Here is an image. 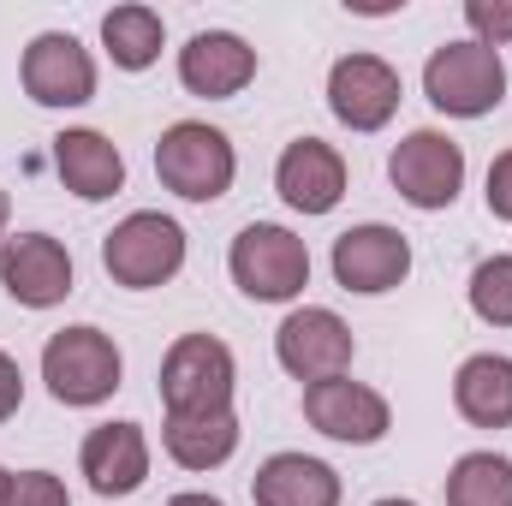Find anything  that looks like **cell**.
<instances>
[{"instance_id": "5", "label": "cell", "mask_w": 512, "mask_h": 506, "mask_svg": "<svg viewBox=\"0 0 512 506\" xmlns=\"http://www.w3.org/2000/svg\"><path fill=\"white\" fill-rule=\"evenodd\" d=\"M233 381H239V364H233L227 340L179 334L161 358V405H167V417L221 411V405H233Z\"/></svg>"}, {"instance_id": "12", "label": "cell", "mask_w": 512, "mask_h": 506, "mask_svg": "<svg viewBox=\"0 0 512 506\" xmlns=\"http://www.w3.org/2000/svg\"><path fill=\"white\" fill-rule=\"evenodd\" d=\"M399 72L387 66L382 54H346L334 60L328 72V108L334 120L352 131H382L393 114H399Z\"/></svg>"}, {"instance_id": "16", "label": "cell", "mask_w": 512, "mask_h": 506, "mask_svg": "<svg viewBox=\"0 0 512 506\" xmlns=\"http://www.w3.org/2000/svg\"><path fill=\"white\" fill-rule=\"evenodd\" d=\"M78 465L102 501H120V495H137L149 477V441L137 423H96L78 447Z\"/></svg>"}, {"instance_id": "19", "label": "cell", "mask_w": 512, "mask_h": 506, "mask_svg": "<svg viewBox=\"0 0 512 506\" xmlns=\"http://www.w3.org/2000/svg\"><path fill=\"white\" fill-rule=\"evenodd\" d=\"M453 405L477 429H512V358L507 352H477L453 376Z\"/></svg>"}, {"instance_id": "21", "label": "cell", "mask_w": 512, "mask_h": 506, "mask_svg": "<svg viewBox=\"0 0 512 506\" xmlns=\"http://www.w3.org/2000/svg\"><path fill=\"white\" fill-rule=\"evenodd\" d=\"M161 36H167V24H161V12L155 6H114L108 18H102V48H108V60L120 66V72H143V66H155L161 60Z\"/></svg>"}, {"instance_id": "2", "label": "cell", "mask_w": 512, "mask_h": 506, "mask_svg": "<svg viewBox=\"0 0 512 506\" xmlns=\"http://www.w3.org/2000/svg\"><path fill=\"white\" fill-rule=\"evenodd\" d=\"M423 96L453 114V120H483L501 108L507 96V66H501V48H483L477 36L471 42H441L423 66Z\"/></svg>"}, {"instance_id": "18", "label": "cell", "mask_w": 512, "mask_h": 506, "mask_svg": "<svg viewBox=\"0 0 512 506\" xmlns=\"http://www.w3.org/2000/svg\"><path fill=\"white\" fill-rule=\"evenodd\" d=\"M256 506H340V471L310 453H274L251 477Z\"/></svg>"}, {"instance_id": "30", "label": "cell", "mask_w": 512, "mask_h": 506, "mask_svg": "<svg viewBox=\"0 0 512 506\" xmlns=\"http://www.w3.org/2000/svg\"><path fill=\"white\" fill-rule=\"evenodd\" d=\"M376 506H417V501H399V495H387V501H376Z\"/></svg>"}, {"instance_id": "28", "label": "cell", "mask_w": 512, "mask_h": 506, "mask_svg": "<svg viewBox=\"0 0 512 506\" xmlns=\"http://www.w3.org/2000/svg\"><path fill=\"white\" fill-rule=\"evenodd\" d=\"M167 506H227V501H221V495H197V489H191V495H173Z\"/></svg>"}, {"instance_id": "25", "label": "cell", "mask_w": 512, "mask_h": 506, "mask_svg": "<svg viewBox=\"0 0 512 506\" xmlns=\"http://www.w3.org/2000/svg\"><path fill=\"white\" fill-rule=\"evenodd\" d=\"M465 24L477 30L483 48L512 42V0H465Z\"/></svg>"}, {"instance_id": "15", "label": "cell", "mask_w": 512, "mask_h": 506, "mask_svg": "<svg viewBox=\"0 0 512 506\" xmlns=\"http://www.w3.org/2000/svg\"><path fill=\"white\" fill-rule=\"evenodd\" d=\"M256 78V48L233 30H197L179 48V84L203 102H227Z\"/></svg>"}, {"instance_id": "27", "label": "cell", "mask_w": 512, "mask_h": 506, "mask_svg": "<svg viewBox=\"0 0 512 506\" xmlns=\"http://www.w3.org/2000/svg\"><path fill=\"white\" fill-rule=\"evenodd\" d=\"M18 405H24V376H18V358H12V352H0V423H6Z\"/></svg>"}, {"instance_id": "29", "label": "cell", "mask_w": 512, "mask_h": 506, "mask_svg": "<svg viewBox=\"0 0 512 506\" xmlns=\"http://www.w3.org/2000/svg\"><path fill=\"white\" fill-rule=\"evenodd\" d=\"M6 221H12V197L0 191V245H6Z\"/></svg>"}, {"instance_id": "17", "label": "cell", "mask_w": 512, "mask_h": 506, "mask_svg": "<svg viewBox=\"0 0 512 506\" xmlns=\"http://www.w3.org/2000/svg\"><path fill=\"white\" fill-rule=\"evenodd\" d=\"M54 173H60V185H66L72 197H84V203H102V197L126 191V155L90 126H72V131L54 137Z\"/></svg>"}, {"instance_id": "26", "label": "cell", "mask_w": 512, "mask_h": 506, "mask_svg": "<svg viewBox=\"0 0 512 506\" xmlns=\"http://www.w3.org/2000/svg\"><path fill=\"white\" fill-rule=\"evenodd\" d=\"M483 197H489V215L495 221H512V149L489 161V191Z\"/></svg>"}, {"instance_id": "4", "label": "cell", "mask_w": 512, "mask_h": 506, "mask_svg": "<svg viewBox=\"0 0 512 506\" xmlns=\"http://www.w3.org/2000/svg\"><path fill=\"white\" fill-rule=\"evenodd\" d=\"M120 376H126L120 346H114L102 328H90V322L60 328V334H48V346H42V381H48V393H54L60 405H102V399L120 387Z\"/></svg>"}, {"instance_id": "24", "label": "cell", "mask_w": 512, "mask_h": 506, "mask_svg": "<svg viewBox=\"0 0 512 506\" xmlns=\"http://www.w3.org/2000/svg\"><path fill=\"white\" fill-rule=\"evenodd\" d=\"M0 506H72V495H66V483L54 471H18V477H6V501Z\"/></svg>"}, {"instance_id": "20", "label": "cell", "mask_w": 512, "mask_h": 506, "mask_svg": "<svg viewBox=\"0 0 512 506\" xmlns=\"http://www.w3.org/2000/svg\"><path fill=\"white\" fill-rule=\"evenodd\" d=\"M161 447L185 471H215V465H227L239 453V417H233V405L197 411V417H167L161 423Z\"/></svg>"}, {"instance_id": "14", "label": "cell", "mask_w": 512, "mask_h": 506, "mask_svg": "<svg viewBox=\"0 0 512 506\" xmlns=\"http://www.w3.org/2000/svg\"><path fill=\"white\" fill-rule=\"evenodd\" d=\"M274 191L298 215H328L346 197V155L334 143H322V137H298L274 161Z\"/></svg>"}, {"instance_id": "11", "label": "cell", "mask_w": 512, "mask_h": 506, "mask_svg": "<svg viewBox=\"0 0 512 506\" xmlns=\"http://www.w3.org/2000/svg\"><path fill=\"white\" fill-rule=\"evenodd\" d=\"M411 274V239L399 227H382V221H364V227H346L334 239V280L358 298H376V292H393L399 280Z\"/></svg>"}, {"instance_id": "13", "label": "cell", "mask_w": 512, "mask_h": 506, "mask_svg": "<svg viewBox=\"0 0 512 506\" xmlns=\"http://www.w3.org/2000/svg\"><path fill=\"white\" fill-rule=\"evenodd\" d=\"M0 286L24 310H54L72 292V256L48 233H18V239L0 245Z\"/></svg>"}, {"instance_id": "1", "label": "cell", "mask_w": 512, "mask_h": 506, "mask_svg": "<svg viewBox=\"0 0 512 506\" xmlns=\"http://www.w3.org/2000/svg\"><path fill=\"white\" fill-rule=\"evenodd\" d=\"M233 173H239V155H233V137L203 120H179V126L161 131L155 143V179L185 197V203H215L233 191Z\"/></svg>"}, {"instance_id": "6", "label": "cell", "mask_w": 512, "mask_h": 506, "mask_svg": "<svg viewBox=\"0 0 512 506\" xmlns=\"http://www.w3.org/2000/svg\"><path fill=\"white\" fill-rule=\"evenodd\" d=\"M102 268H108L114 286H131V292L167 286V280L185 268V227H179L173 215L137 209V215H126V221L102 239Z\"/></svg>"}, {"instance_id": "3", "label": "cell", "mask_w": 512, "mask_h": 506, "mask_svg": "<svg viewBox=\"0 0 512 506\" xmlns=\"http://www.w3.org/2000/svg\"><path fill=\"white\" fill-rule=\"evenodd\" d=\"M227 268H233V286L256 298V304H286L310 286V251L292 227H274V221H251L233 251H227Z\"/></svg>"}, {"instance_id": "10", "label": "cell", "mask_w": 512, "mask_h": 506, "mask_svg": "<svg viewBox=\"0 0 512 506\" xmlns=\"http://www.w3.org/2000/svg\"><path fill=\"white\" fill-rule=\"evenodd\" d=\"M304 417H310V429H316V435L346 441V447H376L387 429H393L387 399L376 393V387L352 381V376H334V381L304 387Z\"/></svg>"}, {"instance_id": "22", "label": "cell", "mask_w": 512, "mask_h": 506, "mask_svg": "<svg viewBox=\"0 0 512 506\" xmlns=\"http://www.w3.org/2000/svg\"><path fill=\"white\" fill-rule=\"evenodd\" d=\"M447 506H512V459L507 453H465L447 471Z\"/></svg>"}, {"instance_id": "31", "label": "cell", "mask_w": 512, "mask_h": 506, "mask_svg": "<svg viewBox=\"0 0 512 506\" xmlns=\"http://www.w3.org/2000/svg\"><path fill=\"white\" fill-rule=\"evenodd\" d=\"M0 501H6V471H0Z\"/></svg>"}, {"instance_id": "23", "label": "cell", "mask_w": 512, "mask_h": 506, "mask_svg": "<svg viewBox=\"0 0 512 506\" xmlns=\"http://www.w3.org/2000/svg\"><path fill=\"white\" fill-rule=\"evenodd\" d=\"M471 310L489 328H512V256H483L471 268Z\"/></svg>"}, {"instance_id": "9", "label": "cell", "mask_w": 512, "mask_h": 506, "mask_svg": "<svg viewBox=\"0 0 512 506\" xmlns=\"http://www.w3.org/2000/svg\"><path fill=\"white\" fill-rule=\"evenodd\" d=\"M18 78H24V96L36 108H84L96 96V60L78 36L66 30H42L24 60H18Z\"/></svg>"}, {"instance_id": "7", "label": "cell", "mask_w": 512, "mask_h": 506, "mask_svg": "<svg viewBox=\"0 0 512 506\" xmlns=\"http://www.w3.org/2000/svg\"><path fill=\"white\" fill-rule=\"evenodd\" d=\"M387 179H393V191H399L411 209H423V215L453 209L459 191H465V149H459L447 131L423 126V131H411V137L393 143Z\"/></svg>"}, {"instance_id": "8", "label": "cell", "mask_w": 512, "mask_h": 506, "mask_svg": "<svg viewBox=\"0 0 512 506\" xmlns=\"http://www.w3.org/2000/svg\"><path fill=\"white\" fill-rule=\"evenodd\" d=\"M352 352H358L352 328H346L334 310H322V304H304V310H292V316L274 328V358H280V370L292 381H304V387L346 376V370H352Z\"/></svg>"}]
</instances>
